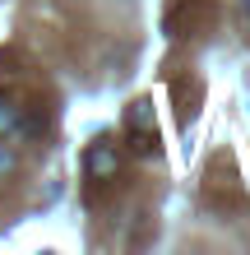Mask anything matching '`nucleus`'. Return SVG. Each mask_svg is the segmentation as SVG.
Segmentation results:
<instances>
[{"label": "nucleus", "mask_w": 250, "mask_h": 255, "mask_svg": "<svg viewBox=\"0 0 250 255\" xmlns=\"http://www.w3.org/2000/svg\"><path fill=\"white\" fill-rule=\"evenodd\" d=\"M241 14H246V19H250V0H241Z\"/></svg>", "instance_id": "5"}, {"label": "nucleus", "mask_w": 250, "mask_h": 255, "mask_svg": "<svg viewBox=\"0 0 250 255\" xmlns=\"http://www.w3.org/2000/svg\"><path fill=\"white\" fill-rule=\"evenodd\" d=\"M5 176H14V153H9V144H0V181Z\"/></svg>", "instance_id": "4"}, {"label": "nucleus", "mask_w": 250, "mask_h": 255, "mask_svg": "<svg viewBox=\"0 0 250 255\" xmlns=\"http://www.w3.org/2000/svg\"><path fill=\"white\" fill-rule=\"evenodd\" d=\"M83 172L93 176V181H116V176H121V148L111 139H93L88 153H83Z\"/></svg>", "instance_id": "1"}, {"label": "nucleus", "mask_w": 250, "mask_h": 255, "mask_svg": "<svg viewBox=\"0 0 250 255\" xmlns=\"http://www.w3.org/2000/svg\"><path fill=\"white\" fill-rule=\"evenodd\" d=\"M125 130L139 134V139L153 148V139H158V116H153V102L149 98H139V102H130V107H125Z\"/></svg>", "instance_id": "2"}, {"label": "nucleus", "mask_w": 250, "mask_h": 255, "mask_svg": "<svg viewBox=\"0 0 250 255\" xmlns=\"http://www.w3.org/2000/svg\"><path fill=\"white\" fill-rule=\"evenodd\" d=\"M19 102H14L9 93H0V144H9V139H19Z\"/></svg>", "instance_id": "3"}]
</instances>
